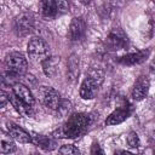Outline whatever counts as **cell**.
<instances>
[{"label":"cell","instance_id":"6da1fadb","mask_svg":"<svg viewBox=\"0 0 155 155\" xmlns=\"http://www.w3.org/2000/svg\"><path fill=\"white\" fill-rule=\"evenodd\" d=\"M92 116L86 113L73 114L57 131V134L62 138H76L88 128V126L92 124Z\"/></svg>","mask_w":155,"mask_h":155},{"label":"cell","instance_id":"7a4b0ae2","mask_svg":"<svg viewBox=\"0 0 155 155\" xmlns=\"http://www.w3.org/2000/svg\"><path fill=\"white\" fill-rule=\"evenodd\" d=\"M103 82V71L94 68L90 71V75L82 81L80 86V97L82 99H92L96 97L98 87Z\"/></svg>","mask_w":155,"mask_h":155},{"label":"cell","instance_id":"3957f363","mask_svg":"<svg viewBox=\"0 0 155 155\" xmlns=\"http://www.w3.org/2000/svg\"><path fill=\"white\" fill-rule=\"evenodd\" d=\"M4 65H5L6 71H10L11 74L16 76H21L27 71L28 62H27L25 56L22 52L12 51L7 53V56L5 57Z\"/></svg>","mask_w":155,"mask_h":155},{"label":"cell","instance_id":"277c9868","mask_svg":"<svg viewBox=\"0 0 155 155\" xmlns=\"http://www.w3.org/2000/svg\"><path fill=\"white\" fill-rule=\"evenodd\" d=\"M28 54L30 59L36 62H42L48 57V45L47 42L39 36H34L28 42Z\"/></svg>","mask_w":155,"mask_h":155},{"label":"cell","instance_id":"5b68a950","mask_svg":"<svg viewBox=\"0 0 155 155\" xmlns=\"http://www.w3.org/2000/svg\"><path fill=\"white\" fill-rule=\"evenodd\" d=\"M35 21L33 15L23 12L15 17L13 19V30L18 36H27L34 31Z\"/></svg>","mask_w":155,"mask_h":155},{"label":"cell","instance_id":"8992f818","mask_svg":"<svg viewBox=\"0 0 155 155\" xmlns=\"http://www.w3.org/2000/svg\"><path fill=\"white\" fill-rule=\"evenodd\" d=\"M39 96H40L41 103L45 107L53 109V110H56V109L58 110L62 99H61L59 93L54 88H52L50 86H41L39 88Z\"/></svg>","mask_w":155,"mask_h":155},{"label":"cell","instance_id":"52a82bcc","mask_svg":"<svg viewBox=\"0 0 155 155\" xmlns=\"http://www.w3.org/2000/svg\"><path fill=\"white\" fill-rule=\"evenodd\" d=\"M104 42L109 50L119 51V50H124L127 47L128 39H127V35L121 29H114L108 34Z\"/></svg>","mask_w":155,"mask_h":155},{"label":"cell","instance_id":"ba28073f","mask_svg":"<svg viewBox=\"0 0 155 155\" xmlns=\"http://www.w3.org/2000/svg\"><path fill=\"white\" fill-rule=\"evenodd\" d=\"M149 87H150V81H149L148 76L140 75L134 81V85H133V88H132V92H131L132 98L134 101H142V99H144L148 96Z\"/></svg>","mask_w":155,"mask_h":155},{"label":"cell","instance_id":"9c48e42d","mask_svg":"<svg viewBox=\"0 0 155 155\" xmlns=\"http://www.w3.org/2000/svg\"><path fill=\"white\" fill-rule=\"evenodd\" d=\"M131 105L128 104H124V105H120L119 108H116L107 119H105V124L108 126H114V125H119L121 122H124L126 119L130 117L131 115Z\"/></svg>","mask_w":155,"mask_h":155},{"label":"cell","instance_id":"30bf717a","mask_svg":"<svg viewBox=\"0 0 155 155\" xmlns=\"http://www.w3.org/2000/svg\"><path fill=\"white\" fill-rule=\"evenodd\" d=\"M7 97H8V102L12 104V107L15 108V110L23 117H30L33 116V107L28 105L27 103H24L22 99H19L15 93L13 91L11 90L8 93H7Z\"/></svg>","mask_w":155,"mask_h":155},{"label":"cell","instance_id":"8fae6325","mask_svg":"<svg viewBox=\"0 0 155 155\" xmlns=\"http://www.w3.org/2000/svg\"><path fill=\"white\" fill-rule=\"evenodd\" d=\"M150 54L149 50H142V51H136L132 53H127L122 57L117 58V62L124 64V65H136L143 63Z\"/></svg>","mask_w":155,"mask_h":155},{"label":"cell","instance_id":"7c38bea8","mask_svg":"<svg viewBox=\"0 0 155 155\" xmlns=\"http://www.w3.org/2000/svg\"><path fill=\"white\" fill-rule=\"evenodd\" d=\"M86 33V22L82 17H74L69 25V39L71 41L80 40Z\"/></svg>","mask_w":155,"mask_h":155},{"label":"cell","instance_id":"4fadbf2b","mask_svg":"<svg viewBox=\"0 0 155 155\" xmlns=\"http://www.w3.org/2000/svg\"><path fill=\"white\" fill-rule=\"evenodd\" d=\"M7 132H8V136L16 142H19V143L31 142V136L27 131H24L22 127H19L18 125L13 122H7Z\"/></svg>","mask_w":155,"mask_h":155},{"label":"cell","instance_id":"5bb4252c","mask_svg":"<svg viewBox=\"0 0 155 155\" xmlns=\"http://www.w3.org/2000/svg\"><path fill=\"white\" fill-rule=\"evenodd\" d=\"M11 90H12L13 93H15L19 99H22L24 103H27V104L30 105V107L34 105L35 98H34L31 91H30L25 85H23V84H21V82H16V84L12 86Z\"/></svg>","mask_w":155,"mask_h":155},{"label":"cell","instance_id":"9a60e30c","mask_svg":"<svg viewBox=\"0 0 155 155\" xmlns=\"http://www.w3.org/2000/svg\"><path fill=\"white\" fill-rule=\"evenodd\" d=\"M31 143H34L35 145H38L39 148H41L46 151H51V150L56 149V147H57L56 139H53L50 136H45V134H33Z\"/></svg>","mask_w":155,"mask_h":155},{"label":"cell","instance_id":"2e32d148","mask_svg":"<svg viewBox=\"0 0 155 155\" xmlns=\"http://www.w3.org/2000/svg\"><path fill=\"white\" fill-rule=\"evenodd\" d=\"M58 63H59V57L48 56L47 58H45L41 62V67H42V70H44L45 75L48 76V78L54 76L56 73H57V65H58Z\"/></svg>","mask_w":155,"mask_h":155},{"label":"cell","instance_id":"e0dca14e","mask_svg":"<svg viewBox=\"0 0 155 155\" xmlns=\"http://www.w3.org/2000/svg\"><path fill=\"white\" fill-rule=\"evenodd\" d=\"M41 10H42V16L46 18H54L57 15H59L58 7H57V1H52V0L42 1Z\"/></svg>","mask_w":155,"mask_h":155},{"label":"cell","instance_id":"ac0fdd59","mask_svg":"<svg viewBox=\"0 0 155 155\" xmlns=\"http://www.w3.org/2000/svg\"><path fill=\"white\" fill-rule=\"evenodd\" d=\"M68 76L70 80H75L76 76L79 75V59L76 56H71L68 61Z\"/></svg>","mask_w":155,"mask_h":155},{"label":"cell","instance_id":"d6986e66","mask_svg":"<svg viewBox=\"0 0 155 155\" xmlns=\"http://www.w3.org/2000/svg\"><path fill=\"white\" fill-rule=\"evenodd\" d=\"M0 149H1V153L2 154H11V153H15L16 151V144L10 138H6L5 134H2L1 136V145H0Z\"/></svg>","mask_w":155,"mask_h":155},{"label":"cell","instance_id":"ffe728a7","mask_svg":"<svg viewBox=\"0 0 155 155\" xmlns=\"http://www.w3.org/2000/svg\"><path fill=\"white\" fill-rule=\"evenodd\" d=\"M58 155H81V153L75 145L64 144L58 149Z\"/></svg>","mask_w":155,"mask_h":155},{"label":"cell","instance_id":"44dd1931","mask_svg":"<svg viewBox=\"0 0 155 155\" xmlns=\"http://www.w3.org/2000/svg\"><path fill=\"white\" fill-rule=\"evenodd\" d=\"M127 144L131 148H133V149H136V148H138L140 145V139H139V137H138V134L136 132L132 131V132L128 133V136H127Z\"/></svg>","mask_w":155,"mask_h":155},{"label":"cell","instance_id":"7402d4cb","mask_svg":"<svg viewBox=\"0 0 155 155\" xmlns=\"http://www.w3.org/2000/svg\"><path fill=\"white\" fill-rule=\"evenodd\" d=\"M91 155H105V154L98 143H93L91 147Z\"/></svg>","mask_w":155,"mask_h":155},{"label":"cell","instance_id":"603a6c76","mask_svg":"<svg viewBox=\"0 0 155 155\" xmlns=\"http://www.w3.org/2000/svg\"><path fill=\"white\" fill-rule=\"evenodd\" d=\"M57 7H58V12L62 13V12H65L69 10V4L67 1H62V0H58L57 1Z\"/></svg>","mask_w":155,"mask_h":155},{"label":"cell","instance_id":"cb8c5ba5","mask_svg":"<svg viewBox=\"0 0 155 155\" xmlns=\"http://www.w3.org/2000/svg\"><path fill=\"white\" fill-rule=\"evenodd\" d=\"M7 102H8L7 93L5 91H1L0 92V108H5V105H6Z\"/></svg>","mask_w":155,"mask_h":155},{"label":"cell","instance_id":"d4e9b609","mask_svg":"<svg viewBox=\"0 0 155 155\" xmlns=\"http://www.w3.org/2000/svg\"><path fill=\"white\" fill-rule=\"evenodd\" d=\"M114 155H134V154H132L130 151H126V150H116L114 153Z\"/></svg>","mask_w":155,"mask_h":155},{"label":"cell","instance_id":"484cf974","mask_svg":"<svg viewBox=\"0 0 155 155\" xmlns=\"http://www.w3.org/2000/svg\"><path fill=\"white\" fill-rule=\"evenodd\" d=\"M149 70H150V73H153V74H155V58L150 62V65H149Z\"/></svg>","mask_w":155,"mask_h":155},{"label":"cell","instance_id":"4316f807","mask_svg":"<svg viewBox=\"0 0 155 155\" xmlns=\"http://www.w3.org/2000/svg\"><path fill=\"white\" fill-rule=\"evenodd\" d=\"M33 155H40V154H38V153H35V154H33Z\"/></svg>","mask_w":155,"mask_h":155},{"label":"cell","instance_id":"83f0119b","mask_svg":"<svg viewBox=\"0 0 155 155\" xmlns=\"http://www.w3.org/2000/svg\"><path fill=\"white\" fill-rule=\"evenodd\" d=\"M154 155H155V150H154Z\"/></svg>","mask_w":155,"mask_h":155},{"label":"cell","instance_id":"f1b7e54d","mask_svg":"<svg viewBox=\"0 0 155 155\" xmlns=\"http://www.w3.org/2000/svg\"><path fill=\"white\" fill-rule=\"evenodd\" d=\"M154 4H155V1H154Z\"/></svg>","mask_w":155,"mask_h":155}]
</instances>
